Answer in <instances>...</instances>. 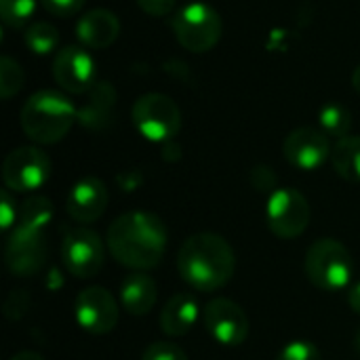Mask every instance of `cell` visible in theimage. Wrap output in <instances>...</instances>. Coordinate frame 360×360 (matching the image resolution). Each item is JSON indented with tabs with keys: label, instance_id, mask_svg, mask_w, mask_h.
Wrapping results in <instances>:
<instances>
[{
	"label": "cell",
	"instance_id": "4fadbf2b",
	"mask_svg": "<svg viewBox=\"0 0 360 360\" xmlns=\"http://www.w3.org/2000/svg\"><path fill=\"white\" fill-rule=\"evenodd\" d=\"M53 78L63 91L72 95L89 93L97 84L95 59L84 46L78 44L63 46L57 51L53 59Z\"/></svg>",
	"mask_w": 360,
	"mask_h": 360
},
{
	"label": "cell",
	"instance_id": "ac0fdd59",
	"mask_svg": "<svg viewBox=\"0 0 360 360\" xmlns=\"http://www.w3.org/2000/svg\"><path fill=\"white\" fill-rule=\"evenodd\" d=\"M120 308L131 316H146L156 306L158 287L146 272H131L120 283Z\"/></svg>",
	"mask_w": 360,
	"mask_h": 360
},
{
	"label": "cell",
	"instance_id": "d6a6232c",
	"mask_svg": "<svg viewBox=\"0 0 360 360\" xmlns=\"http://www.w3.org/2000/svg\"><path fill=\"white\" fill-rule=\"evenodd\" d=\"M348 304H350V308L360 316V281L359 283H354V285L348 289Z\"/></svg>",
	"mask_w": 360,
	"mask_h": 360
},
{
	"label": "cell",
	"instance_id": "5b68a950",
	"mask_svg": "<svg viewBox=\"0 0 360 360\" xmlns=\"http://www.w3.org/2000/svg\"><path fill=\"white\" fill-rule=\"evenodd\" d=\"M173 34L177 42L190 53H207L221 38V17L219 13L205 4L192 0L181 6L171 19Z\"/></svg>",
	"mask_w": 360,
	"mask_h": 360
},
{
	"label": "cell",
	"instance_id": "4dcf8cb0",
	"mask_svg": "<svg viewBox=\"0 0 360 360\" xmlns=\"http://www.w3.org/2000/svg\"><path fill=\"white\" fill-rule=\"evenodd\" d=\"M44 11H49L51 15L55 17H70V15H76L84 0H40Z\"/></svg>",
	"mask_w": 360,
	"mask_h": 360
},
{
	"label": "cell",
	"instance_id": "8fae6325",
	"mask_svg": "<svg viewBox=\"0 0 360 360\" xmlns=\"http://www.w3.org/2000/svg\"><path fill=\"white\" fill-rule=\"evenodd\" d=\"M46 262L44 230L15 226L4 245V264L15 276H34Z\"/></svg>",
	"mask_w": 360,
	"mask_h": 360
},
{
	"label": "cell",
	"instance_id": "7a4b0ae2",
	"mask_svg": "<svg viewBox=\"0 0 360 360\" xmlns=\"http://www.w3.org/2000/svg\"><path fill=\"white\" fill-rule=\"evenodd\" d=\"M177 272L194 291L213 293L232 281L236 253L224 236L200 232L186 238L179 247Z\"/></svg>",
	"mask_w": 360,
	"mask_h": 360
},
{
	"label": "cell",
	"instance_id": "d590c367",
	"mask_svg": "<svg viewBox=\"0 0 360 360\" xmlns=\"http://www.w3.org/2000/svg\"><path fill=\"white\" fill-rule=\"evenodd\" d=\"M354 344H356V348H359V352H360V331L356 333V340H354Z\"/></svg>",
	"mask_w": 360,
	"mask_h": 360
},
{
	"label": "cell",
	"instance_id": "9c48e42d",
	"mask_svg": "<svg viewBox=\"0 0 360 360\" xmlns=\"http://www.w3.org/2000/svg\"><path fill=\"white\" fill-rule=\"evenodd\" d=\"M61 259L72 276L93 278L103 268L105 249L97 232L86 226H76L70 228L61 240Z\"/></svg>",
	"mask_w": 360,
	"mask_h": 360
},
{
	"label": "cell",
	"instance_id": "4316f807",
	"mask_svg": "<svg viewBox=\"0 0 360 360\" xmlns=\"http://www.w3.org/2000/svg\"><path fill=\"white\" fill-rule=\"evenodd\" d=\"M141 360H188V354L177 344H171V342H154V344H150L143 350Z\"/></svg>",
	"mask_w": 360,
	"mask_h": 360
},
{
	"label": "cell",
	"instance_id": "7402d4cb",
	"mask_svg": "<svg viewBox=\"0 0 360 360\" xmlns=\"http://www.w3.org/2000/svg\"><path fill=\"white\" fill-rule=\"evenodd\" d=\"M53 219V202L46 196H30L21 202L19 207V221L17 226L34 228V230H44Z\"/></svg>",
	"mask_w": 360,
	"mask_h": 360
},
{
	"label": "cell",
	"instance_id": "9a60e30c",
	"mask_svg": "<svg viewBox=\"0 0 360 360\" xmlns=\"http://www.w3.org/2000/svg\"><path fill=\"white\" fill-rule=\"evenodd\" d=\"M108 188L99 177L86 175L78 179L65 198V213L80 226L95 224L108 209Z\"/></svg>",
	"mask_w": 360,
	"mask_h": 360
},
{
	"label": "cell",
	"instance_id": "e0dca14e",
	"mask_svg": "<svg viewBox=\"0 0 360 360\" xmlns=\"http://www.w3.org/2000/svg\"><path fill=\"white\" fill-rule=\"evenodd\" d=\"M202 319L198 300L192 293H175L160 312V329L169 338H184Z\"/></svg>",
	"mask_w": 360,
	"mask_h": 360
},
{
	"label": "cell",
	"instance_id": "f546056e",
	"mask_svg": "<svg viewBox=\"0 0 360 360\" xmlns=\"http://www.w3.org/2000/svg\"><path fill=\"white\" fill-rule=\"evenodd\" d=\"M251 184H253L255 190L266 192L268 196H270L274 190H278V177H276V173H274L270 167H266V165H257V167L251 171Z\"/></svg>",
	"mask_w": 360,
	"mask_h": 360
},
{
	"label": "cell",
	"instance_id": "ffe728a7",
	"mask_svg": "<svg viewBox=\"0 0 360 360\" xmlns=\"http://www.w3.org/2000/svg\"><path fill=\"white\" fill-rule=\"evenodd\" d=\"M331 165L342 179L360 184V135L338 139L331 150Z\"/></svg>",
	"mask_w": 360,
	"mask_h": 360
},
{
	"label": "cell",
	"instance_id": "603a6c76",
	"mask_svg": "<svg viewBox=\"0 0 360 360\" xmlns=\"http://www.w3.org/2000/svg\"><path fill=\"white\" fill-rule=\"evenodd\" d=\"M23 40L34 55H51L59 46V32L46 21H36L25 30Z\"/></svg>",
	"mask_w": 360,
	"mask_h": 360
},
{
	"label": "cell",
	"instance_id": "1f68e13d",
	"mask_svg": "<svg viewBox=\"0 0 360 360\" xmlns=\"http://www.w3.org/2000/svg\"><path fill=\"white\" fill-rule=\"evenodd\" d=\"M137 4L150 17H167L175 8V0H137Z\"/></svg>",
	"mask_w": 360,
	"mask_h": 360
},
{
	"label": "cell",
	"instance_id": "83f0119b",
	"mask_svg": "<svg viewBox=\"0 0 360 360\" xmlns=\"http://www.w3.org/2000/svg\"><path fill=\"white\" fill-rule=\"evenodd\" d=\"M19 221V207L17 200L11 196V190H2L0 194V228L11 232Z\"/></svg>",
	"mask_w": 360,
	"mask_h": 360
},
{
	"label": "cell",
	"instance_id": "3957f363",
	"mask_svg": "<svg viewBox=\"0 0 360 360\" xmlns=\"http://www.w3.org/2000/svg\"><path fill=\"white\" fill-rule=\"evenodd\" d=\"M74 122H78V108L57 91H38L21 108V129L40 146L61 141Z\"/></svg>",
	"mask_w": 360,
	"mask_h": 360
},
{
	"label": "cell",
	"instance_id": "f1b7e54d",
	"mask_svg": "<svg viewBox=\"0 0 360 360\" xmlns=\"http://www.w3.org/2000/svg\"><path fill=\"white\" fill-rule=\"evenodd\" d=\"M32 297L27 295V291H11V295L4 302V316L8 321H19L27 310H30Z\"/></svg>",
	"mask_w": 360,
	"mask_h": 360
},
{
	"label": "cell",
	"instance_id": "ba28073f",
	"mask_svg": "<svg viewBox=\"0 0 360 360\" xmlns=\"http://www.w3.org/2000/svg\"><path fill=\"white\" fill-rule=\"evenodd\" d=\"M51 171L53 165L44 150L36 146H21L6 154L2 162V181L11 192L30 194L49 181Z\"/></svg>",
	"mask_w": 360,
	"mask_h": 360
},
{
	"label": "cell",
	"instance_id": "44dd1931",
	"mask_svg": "<svg viewBox=\"0 0 360 360\" xmlns=\"http://www.w3.org/2000/svg\"><path fill=\"white\" fill-rule=\"evenodd\" d=\"M319 129L329 137H348L352 129V114L342 103H325L319 110Z\"/></svg>",
	"mask_w": 360,
	"mask_h": 360
},
{
	"label": "cell",
	"instance_id": "8992f818",
	"mask_svg": "<svg viewBox=\"0 0 360 360\" xmlns=\"http://www.w3.org/2000/svg\"><path fill=\"white\" fill-rule=\"evenodd\" d=\"M131 118L141 137L154 143H169L181 129V112L165 93L141 95L131 110Z\"/></svg>",
	"mask_w": 360,
	"mask_h": 360
},
{
	"label": "cell",
	"instance_id": "d4e9b609",
	"mask_svg": "<svg viewBox=\"0 0 360 360\" xmlns=\"http://www.w3.org/2000/svg\"><path fill=\"white\" fill-rule=\"evenodd\" d=\"M36 11V0H0V19L8 27L25 25Z\"/></svg>",
	"mask_w": 360,
	"mask_h": 360
},
{
	"label": "cell",
	"instance_id": "d6986e66",
	"mask_svg": "<svg viewBox=\"0 0 360 360\" xmlns=\"http://www.w3.org/2000/svg\"><path fill=\"white\" fill-rule=\"evenodd\" d=\"M116 105V91L110 82L97 80V84L89 91V99L82 108H78V122L89 131H103L112 122Z\"/></svg>",
	"mask_w": 360,
	"mask_h": 360
},
{
	"label": "cell",
	"instance_id": "277c9868",
	"mask_svg": "<svg viewBox=\"0 0 360 360\" xmlns=\"http://www.w3.org/2000/svg\"><path fill=\"white\" fill-rule=\"evenodd\" d=\"M304 272L316 289L335 293L350 287L354 276V259L340 240L321 238L306 251Z\"/></svg>",
	"mask_w": 360,
	"mask_h": 360
},
{
	"label": "cell",
	"instance_id": "7c38bea8",
	"mask_svg": "<svg viewBox=\"0 0 360 360\" xmlns=\"http://www.w3.org/2000/svg\"><path fill=\"white\" fill-rule=\"evenodd\" d=\"M202 325L217 344L228 348L240 346L249 338V319L245 310L226 297L211 300L202 308Z\"/></svg>",
	"mask_w": 360,
	"mask_h": 360
},
{
	"label": "cell",
	"instance_id": "e575fe53",
	"mask_svg": "<svg viewBox=\"0 0 360 360\" xmlns=\"http://www.w3.org/2000/svg\"><path fill=\"white\" fill-rule=\"evenodd\" d=\"M352 86L360 93V63L354 68V72H352Z\"/></svg>",
	"mask_w": 360,
	"mask_h": 360
},
{
	"label": "cell",
	"instance_id": "30bf717a",
	"mask_svg": "<svg viewBox=\"0 0 360 360\" xmlns=\"http://www.w3.org/2000/svg\"><path fill=\"white\" fill-rule=\"evenodd\" d=\"M74 316L86 333L108 335L116 329L120 319L118 300L105 287H86L76 295Z\"/></svg>",
	"mask_w": 360,
	"mask_h": 360
},
{
	"label": "cell",
	"instance_id": "52a82bcc",
	"mask_svg": "<svg viewBox=\"0 0 360 360\" xmlns=\"http://www.w3.org/2000/svg\"><path fill=\"white\" fill-rule=\"evenodd\" d=\"M310 202L295 188H278L266 200V221L274 236L283 240L300 238L310 226Z\"/></svg>",
	"mask_w": 360,
	"mask_h": 360
},
{
	"label": "cell",
	"instance_id": "484cf974",
	"mask_svg": "<svg viewBox=\"0 0 360 360\" xmlns=\"http://www.w3.org/2000/svg\"><path fill=\"white\" fill-rule=\"evenodd\" d=\"M274 360H323V354L316 348V344L308 340H293L287 346H283V350Z\"/></svg>",
	"mask_w": 360,
	"mask_h": 360
},
{
	"label": "cell",
	"instance_id": "6da1fadb",
	"mask_svg": "<svg viewBox=\"0 0 360 360\" xmlns=\"http://www.w3.org/2000/svg\"><path fill=\"white\" fill-rule=\"evenodd\" d=\"M169 232L165 221L150 211H127L118 215L105 234L110 255L133 272L156 268L167 251Z\"/></svg>",
	"mask_w": 360,
	"mask_h": 360
},
{
	"label": "cell",
	"instance_id": "2e32d148",
	"mask_svg": "<svg viewBox=\"0 0 360 360\" xmlns=\"http://www.w3.org/2000/svg\"><path fill=\"white\" fill-rule=\"evenodd\" d=\"M118 34H120V21L108 8H93L84 13L76 25V36L80 44L86 49H95V51H101L114 44Z\"/></svg>",
	"mask_w": 360,
	"mask_h": 360
},
{
	"label": "cell",
	"instance_id": "cb8c5ba5",
	"mask_svg": "<svg viewBox=\"0 0 360 360\" xmlns=\"http://www.w3.org/2000/svg\"><path fill=\"white\" fill-rule=\"evenodd\" d=\"M23 82H25V76H23L21 65L8 55L0 57V97L11 99L15 93L21 91Z\"/></svg>",
	"mask_w": 360,
	"mask_h": 360
},
{
	"label": "cell",
	"instance_id": "836d02e7",
	"mask_svg": "<svg viewBox=\"0 0 360 360\" xmlns=\"http://www.w3.org/2000/svg\"><path fill=\"white\" fill-rule=\"evenodd\" d=\"M8 360H44V356H42V354H38V352L25 350V352H17L15 356H11Z\"/></svg>",
	"mask_w": 360,
	"mask_h": 360
},
{
	"label": "cell",
	"instance_id": "5bb4252c",
	"mask_svg": "<svg viewBox=\"0 0 360 360\" xmlns=\"http://www.w3.org/2000/svg\"><path fill=\"white\" fill-rule=\"evenodd\" d=\"M331 150L329 135L314 127L293 129L283 143L287 162L300 171H316L331 158Z\"/></svg>",
	"mask_w": 360,
	"mask_h": 360
}]
</instances>
